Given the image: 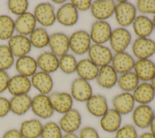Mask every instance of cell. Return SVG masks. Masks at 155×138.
<instances>
[{
	"label": "cell",
	"mask_w": 155,
	"mask_h": 138,
	"mask_svg": "<svg viewBox=\"0 0 155 138\" xmlns=\"http://www.w3.org/2000/svg\"><path fill=\"white\" fill-rule=\"evenodd\" d=\"M114 10V17L117 23L121 27H125L132 24L137 16V10L135 5L127 1H118Z\"/></svg>",
	"instance_id": "6da1fadb"
},
{
	"label": "cell",
	"mask_w": 155,
	"mask_h": 138,
	"mask_svg": "<svg viewBox=\"0 0 155 138\" xmlns=\"http://www.w3.org/2000/svg\"><path fill=\"white\" fill-rule=\"evenodd\" d=\"M91 43L89 33L84 30H76L69 36L70 49L78 55L87 53Z\"/></svg>",
	"instance_id": "7a4b0ae2"
},
{
	"label": "cell",
	"mask_w": 155,
	"mask_h": 138,
	"mask_svg": "<svg viewBox=\"0 0 155 138\" xmlns=\"http://www.w3.org/2000/svg\"><path fill=\"white\" fill-rule=\"evenodd\" d=\"M131 41V33L127 28L117 27L113 30L109 40L110 49L114 53L124 52L130 45Z\"/></svg>",
	"instance_id": "3957f363"
},
{
	"label": "cell",
	"mask_w": 155,
	"mask_h": 138,
	"mask_svg": "<svg viewBox=\"0 0 155 138\" xmlns=\"http://www.w3.org/2000/svg\"><path fill=\"white\" fill-rule=\"evenodd\" d=\"M88 59L99 67L111 64L113 52L104 44H92L87 52Z\"/></svg>",
	"instance_id": "277c9868"
},
{
	"label": "cell",
	"mask_w": 155,
	"mask_h": 138,
	"mask_svg": "<svg viewBox=\"0 0 155 138\" xmlns=\"http://www.w3.org/2000/svg\"><path fill=\"white\" fill-rule=\"evenodd\" d=\"M30 109L36 116L42 119H50L54 112L48 95L41 94L32 98Z\"/></svg>",
	"instance_id": "5b68a950"
},
{
	"label": "cell",
	"mask_w": 155,
	"mask_h": 138,
	"mask_svg": "<svg viewBox=\"0 0 155 138\" xmlns=\"http://www.w3.org/2000/svg\"><path fill=\"white\" fill-rule=\"evenodd\" d=\"M154 111L149 105H138L131 114L133 125L137 128L144 129L149 128L154 115Z\"/></svg>",
	"instance_id": "8992f818"
},
{
	"label": "cell",
	"mask_w": 155,
	"mask_h": 138,
	"mask_svg": "<svg viewBox=\"0 0 155 138\" xmlns=\"http://www.w3.org/2000/svg\"><path fill=\"white\" fill-rule=\"evenodd\" d=\"M82 116L81 112L75 108H72L59 119L58 125L62 131L66 133H76L81 126Z\"/></svg>",
	"instance_id": "52a82bcc"
},
{
	"label": "cell",
	"mask_w": 155,
	"mask_h": 138,
	"mask_svg": "<svg viewBox=\"0 0 155 138\" xmlns=\"http://www.w3.org/2000/svg\"><path fill=\"white\" fill-rule=\"evenodd\" d=\"M131 50L137 60L150 59L155 54V41L150 38H137L132 43Z\"/></svg>",
	"instance_id": "ba28073f"
},
{
	"label": "cell",
	"mask_w": 155,
	"mask_h": 138,
	"mask_svg": "<svg viewBox=\"0 0 155 138\" xmlns=\"http://www.w3.org/2000/svg\"><path fill=\"white\" fill-rule=\"evenodd\" d=\"M116 5L113 0H96L92 1L90 10L96 21H106L114 15Z\"/></svg>",
	"instance_id": "9c48e42d"
},
{
	"label": "cell",
	"mask_w": 155,
	"mask_h": 138,
	"mask_svg": "<svg viewBox=\"0 0 155 138\" xmlns=\"http://www.w3.org/2000/svg\"><path fill=\"white\" fill-rule=\"evenodd\" d=\"M113 29L107 21H96L90 29V36L94 44H104L109 41Z\"/></svg>",
	"instance_id": "30bf717a"
},
{
	"label": "cell",
	"mask_w": 155,
	"mask_h": 138,
	"mask_svg": "<svg viewBox=\"0 0 155 138\" xmlns=\"http://www.w3.org/2000/svg\"><path fill=\"white\" fill-rule=\"evenodd\" d=\"M33 15L36 22L43 27L51 26L56 21L54 7L48 2L38 4L35 8Z\"/></svg>",
	"instance_id": "8fae6325"
},
{
	"label": "cell",
	"mask_w": 155,
	"mask_h": 138,
	"mask_svg": "<svg viewBox=\"0 0 155 138\" xmlns=\"http://www.w3.org/2000/svg\"><path fill=\"white\" fill-rule=\"evenodd\" d=\"M70 94L73 99L78 102H86L93 94L90 81L79 77L72 81Z\"/></svg>",
	"instance_id": "7c38bea8"
},
{
	"label": "cell",
	"mask_w": 155,
	"mask_h": 138,
	"mask_svg": "<svg viewBox=\"0 0 155 138\" xmlns=\"http://www.w3.org/2000/svg\"><path fill=\"white\" fill-rule=\"evenodd\" d=\"M56 21L61 25L71 27L75 25L79 19V12L70 2L61 5L56 12Z\"/></svg>",
	"instance_id": "4fadbf2b"
},
{
	"label": "cell",
	"mask_w": 155,
	"mask_h": 138,
	"mask_svg": "<svg viewBox=\"0 0 155 138\" xmlns=\"http://www.w3.org/2000/svg\"><path fill=\"white\" fill-rule=\"evenodd\" d=\"M48 96L54 112L64 114L73 108L74 100L70 93L54 91Z\"/></svg>",
	"instance_id": "5bb4252c"
},
{
	"label": "cell",
	"mask_w": 155,
	"mask_h": 138,
	"mask_svg": "<svg viewBox=\"0 0 155 138\" xmlns=\"http://www.w3.org/2000/svg\"><path fill=\"white\" fill-rule=\"evenodd\" d=\"M7 46L16 58L27 55L32 47L28 37L19 34L13 35L8 40Z\"/></svg>",
	"instance_id": "9a60e30c"
},
{
	"label": "cell",
	"mask_w": 155,
	"mask_h": 138,
	"mask_svg": "<svg viewBox=\"0 0 155 138\" xmlns=\"http://www.w3.org/2000/svg\"><path fill=\"white\" fill-rule=\"evenodd\" d=\"M136 61L129 53L124 51L114 53L110 65L117 74L120 75L133 70Z\"/></svg>",
	"instance_id": "2e32d148"
},
{
	"label": "cell",
	"mask_w": 155,
	"mask_h": 138,
	"mask_svg": "<svg viewBox=\"0 0 155 138\" xmlns=\"http://www.w3.org/2000/svg\"><path fill=\"white\" fill-rule=\"evenodd\" d=\"M135 100L131 92H122L112 99L113 108L122 116L131 113L135 107Z\"/></svg>",
	"instance_id": "e0dca14e"
},
{
	"label": "cell",
	"mask_w": 155,
	"mask_h": 138,
	"mask_svg": "<svg viewBox=\"0 0 155 138\" xmlns=\"http://www.w3.org/2000/svg\"><path fill=\"white\" fill-rule=\"evenodd\" d=\"M51 52L58 58L68 53L70 50L69 36L62 32H55L50 35L48 45Z\"/></svg>",
	"instance_id": "ac0fdd59"
},
{
	"label": "cell",
	"mask_w": 155,
	"mask_h": 138,
	"mask_svg": "<svg viewBox=\"0 0 155 138\" xmlns=\"http://www.w3.org/2000/svg\"><path fill=\"white\" fill-rule=\"evenodd\" d=\"M31 86L39 93L44 95H49L53 88V80L50 74L43 71L36 72L30 78Z\"/></svg>",
	"instance_id": "d6986e66"
},
{
	"label": "cell",
	"mask_w": 155,
	"mask_h": 138,
	"mask_svg": "<svg viewBox=\"0 0 155 138\" xmlns=\"http://www.w3.org/2000/svg\"><path fill=\"white\" fill-rule=\"evenodd\" d=\"M88 112L94 117L101 118L109 109L106 97L101 94H93L85 102Z\"/></svg>",
	"instance_id": "ffe728a7"
},
{
	"label": "cell",
	"mask_w": 155,
	"mask_h": 138,
	"mask_svg": "<svg viewBox=\"0 0 155 138\" xmlns=\"http://www.w3.org/2000/svg\"><path fill=\"white\" fill-rule=\"evenodd\" d=\"M31 86V81L28 77L17 74L10 78L7 90L13 96L28 94Z\"/></svg>",
	"instance_id": "44dd1931"
},
{
	"label": "cell",
	"mask_w": 155,
	"mask_h": 138,
	"mask_svg": "<svg viewBox=\"0 0 155 138\" xmlns=\"http://www.w3.org/2000/svg\"><path fill=\"white\" fill-rule=\"evenodd\" d=\"M99 124L103 131L114 133L122 126V116L113 108H109L100 118Z\"/></svg>",
	"instance_id": "7402d4cb"
},
{
	"label": "cell",
	"mask_w": 155,
	"mask_h": 138,
	"mask_svg": "<svg viewBox=\"0 0 155 138\" xmlns=\"http://www.w3.org/2000/svg\"><path fill=\"white\" fill-rule=\"evenodd\" d=\"M133 71L142 82H150L155 75V63L150 59L137 60Z\"/></svg>",
	"instance_id": "603a6c76"
},
{
	"label": "cell",
	"mask_w": 155,
	"mask_h": 138,
	"mask_svg": "<svg viewBox=\"0 0 155 138\" xmlns=\"http://www.w3.org/2000/svg\"><path fill=\"white\" fill-rule=\"evenodd\" d=\"M138 105H149L155 98V90L150 82H141L131 92Z\"/></svg>",
	"instance_id": "cb8c5ba5"
},
{
	"label": "cell",
	"mask_w": 155,
	"mask_h": 138,
	"mask_svg": "<svg viewBox=\"0 0 155 138\" xmlns=\"http://www.w3.org/2000/svg\"><path fill=\"white\" fill-rule=\"evenodd\" d=\"M118 74L110 65L99 67L96 78L97 85L104 89H111L117 85Z\"/></svg>",
	"instance_id": "d4e9b609"
},
{
	"label": "cell",
	"mask_w": 155,
	"mask_h": 138,
	"mask_svg": "<svg viewBox=\"0 0 155 138\" xmlns=\"http://www.w3.org/2000/svg\"><path fill=\"white\" fill-rule=\"evenodd\" d=\"M36 20L33 13L27 12L18 16L15 21V29L18 34L28 36L36 29Z\"/></svg>",
	"instance_id": "484cf974"
},
{
	"label": "cell",
	"mask_w": 155,
	"mask_h": 138,
	"mask_svg": "<svg viewBox=\"0 0 155 138\" xmlns=\"http://www.w3.org/2000/svg\"><path fill=\"white\" fill-rule=\"evenodd\" d=\"M131 25L137 38H148L154 31L152 20L146 15L136 16Z\"/></svg>",
	"instance_id": "4316f807"
},
{
	"label": "cell",
	"mask_w": 155,
	"mask_h": 138,
	"mask_svg": "<svg viewBox=\"0 0 155 138\" xmlns=\"http://www.w3.org/2000/svg\"><path fill=\"white\" fill-rule=\"evenodd\" d=\"M99 67L88 58H84L78 61L76 72L79 78L87 81L96 80Z\"/></svg>",
	"instance_id": "83f0119b"
},
{
	"label": "cell",
	"mask_w": 155,
	"mask_h": 138,
	"mask_svg": "<svg viewBox=\"0 0 155 138\" xmlns=\"http://www.w3.org/2000/svg\"><path fill=\"white\" fill-rule=\"evenodd\" d=\"M38 67L48 74L56 72L59 69V58L51 52H44L36 58Z\"/></svg>",
	"instance_id": "f1b7e54d"
},
{
	"label": "cell",
	"mask_w": 155,
	"mask_h": 138,
	"mask_svg": "<svg viewBox=\"0 0 155 138\" xmlns=\"http://www.w3.org/2000/svg\"><path fill=\"white\" fill-rule=\"evenodd\" d=\"M15 67L18 74L28 78L31 77L37 72L36 60L28 55L17 58L15 61Z\"/></svg>",
	"instance_id": "f546056e"
},
{
	"label": "cell",
	"mask_w": 155,
	"mask_h": 138,
	"mask_svg": "<svg viewBox=\"0 0 155 138\" xmlns=\"http://www.w3.org/2000/svg\"><path fill=\"white\" fill-rule=\"evenodd\" d=\"M32 98L28 94L13 96L10 100V112L17 116H22L31 109Z\"/></svg>",
	"instance_id": "4dcf8cb0"
},
{
	"label": "cell",
	"mask_w": 155,
	"mask_h": 138,
	"mask_svg": "<svg viewBox=\"0 0 155 138\" xmlns=\"http://www.w3.org/2000/svg\"><path fill=\"white\" fill-rule=\"evenodd\" d=\"M43 128L40 120L31 119L23 121L19 128V132L23 138H39Z\"/></svg>",
	"instance_id": "1f68e13d"
},
{
	"label": "cell",
	"mask_w": 155,
	"mask_h": 138,
	"mask_svg": "<svg viewBox=\"0 0 155 138\" xmlns=\"http://www.w3.org/2000/svg\"><path fill=\"white\" fill-rule=\"evenodd\" d=\"M140 83V80L132 71L118 76L117 85L119 88L126 92H132Z\"/></svg>",
	"instance_id": "d6a6232c"
},
{
	"label": "cell",
	"mask_w": 155,
	"mask_h": 138,
	"mask_svg": "<svg viewBox=\"0 0 155 138\" xmlns=\"http://www.w3.org/2000/svg\"><path fill=\"white\" fill-rule=\"evenodd\" d=\"M29 40L31 46L42 49L48 45L50 35L44 27H36V29L29 35Z\"/></svg>",
	"instance_id": "836d02e7"
},
{
	"label": "cell",
	"mask_w": 155,
	"mask_h": 138,
	"mask_svg": "<svg viewBox=\"0 0 155 138\" xmlns=\"http://www.w3.org/2000/svg\"><path fill=\"white\" fill-rule=\"evenodd\" d=\"M15 30V21L8 15H0V40H8Z\"/></svg>",
	"instance_id": "e575fe53"
},
{
	"label": "cell",
	"mask_w": 155,
	"mask_h": 138,
	"mask_svg": "<svg viewBox=\"0 0 155 138\" xmlns=\"http://www.w3.org/2000/svg\"><path fill=\"white\" fill-rule=\"evenodd\" d=\"M78 61L71 53H67L59 58V68L66 74L76 72Z\"/></svg>",
	"instance_id": "d590c367"
},
{
	"label": "cell",
	"mask_w": 155,
	"mask_h": 138,
	"mask_svg": "<svg viewBox=\"0 0 155 138\" xmlns=\"http://www.w3.org/2000/svg\"><path fill=\"white\" fill-rule=\"evenodd\" d=\"M15 63V57L7 45H0V70L10 69Z\"/></svg>",
	"instance_id": "8d00e7d4"
},
{
	"label": "cell",
	"mask_w": 155,
	"mask_h": 138,
	"mask_svg": "<svg viewBox=\"0 0 155 138\" xmlns=\"http://www.w3.org/2000/svg\"><path fill=\"white\" fill-rule=\"evenodd\" d=\"M62 133L58 123L49 121L43 125L39 138H62Z\"/></svg>",
	"instance_id": "74e56055"
},
{
	"label": "cell",
	"mask_w": 155,
	"mask_h": 138,
	"mask_svg": "<svg viewBox=\"0 0 155 138\" xmlns=\"http://www.w3.org/2000/svg\"><path fill=\"white\" fill-rule=\"evenodd\" d=\"M28 5L29 3L26 0H10L7 2L9 11L18 16L27 12Z\"/></svg>",
	"instance_id": "f35d334b"
},
{
	"label": "cell",
	"mask_w": 155,
	"mask_h": 138,
	"mask_svg": "<svg viewBox=\"0 0 155 138\" xmlns=\"http://www.w3.org/2000/svg\"><path fill=\"white\" fill-rule=\"evenodd\" d=\"M114 138H137L136 128L131 124L122 125L115 133Z\"/></svg>",
	"instance_id": "ab89813d"
},
{
	"label": "cell",
	"mask_w": 155,
	"mask_h": 138,
	"mask_svg": "<svg viewBox=\"0 0 155 138\" xmlns=\"http://www.w3.org/2000/svg\"><path fill=\"white\" fill-rule=\"evenodd\" d=\"M135 6L137 12L141 15L155 14V0H139Z\"/></svg>",
	"instance_id": "60d3db41"
},
{
	"label": "cell",
	"mask_w": 155,
	"mask_h": 138,
	"mask_svg": "<svg viewBox=\"0 0 155 138\" xmlns=\"http://www.w3.org/2000/svg\"><path fill=\"white\" fill-rule=\"evenodd\" d=\"M79 138H100L97 129L91 126H85L79 129Z\"/></svg>",
	"instance_id": "b9f144b4"
},
{
	"label": "cell",
	"mask_w": 155,
	"mask_h": 138,
	"mask_svg": "<svg viewBox=\"0 0 155 138\" xmlns=\"http://www.w3.org/2000/svg\"><path fill=\"white\" fill-rule=\"evenodd\" d=\"M70 2L78 12H85L90 9L92 1L91 0H71Z\"/></svg>",
	"instance_id": "7bdbcfd3"
},
{
	"label": "cell",
	"mask_w": 155,
	"mask_h": 138,
	"mask_svg": "<svg viewBox=\"0 0 155 138\" xmlns=\"http://www.w3.org/2000/svg\"><path fill=\"white\" fill-rule=\"evenodd\" d=\"M10 112L9 100L6 97L0 96V118L5 117Z\"/></svg>",
	"instance_id": "ee69618b"
},
{
	"label": "cell",
	"mask_w": 155,
	"mask_h": 138,
	"mask_svg": "<svg viewBox=\"0 0 155 138\" xmlns=\"http://www.w3.org/2000/svg\"><path fill=\"white\" fill-rule=\"evenodd\" d=\"M10 78L7 71L0 70V94L7 90Z\"/></svg>",
	"instance_id": "f6af8a7d"
},
{
	"label": "cell",
	"mask_w": 155,
	"mask_h": 138,
	"mask_svg": "<svg viewBox=\"0 0 155 138\" xmlns=\"http://www.w3.org/2000/svg\"><path fill=\"white\" fill-rule=\"evenodd\" d=\"M1 138H23L19 129H10L5 131Z\"/></svg>",
	"instance_id": "bcb514c9"
},
{
	"label": "cell",
	"mask_w": 155,
	"mask_h": 138,
	"mask_svg": "<svg viewBox=\"0 0 155 138\" xmlns=\"http://www.w3.org/2000/svg\"><path fill=\"white\" fill-rule=\"evenodd\" d=\"M150 132L154 136H155V113L151 120L150 125L149 126Z\"/></svg>",
	"instance_id": "7dc6e473"
},
{
	"label": "cell",
	"mask_w": 155,
	"mask_h": 138,
	"mask_svg": "<svg viewBox=\"0 0 155 138\" xmlns=\"http://www.w3.org/2000/svg\"><path fill=\"white\" fill-rule=\"evenodd\" d=\"M137 138H155V136H154L151 133L149 132H144L142 134L138 135Z\"/></svg>",
	"instance_id": "c3c4849f"
},
{
	"label": "cell",
	"mask_w": 155,
	"mask_h": 138,
	"mask_svg": "<svg viewBox=\"0 0 155 138\" xmlns=\"http://www.w3.org/2000/svg\"><path fill=\"white\" fill-rule=\"evenodd\" d=\"M62 138H79V137L76 133H66L63 134Z\"/></svg>",
	"instance_id": "681fc988"
},
{
	"label": "cell",
	"mask_w": 155,
	"mask_h": 138,
	"mask_svg": "<svg viewBox=\"0 0 155 138\" xmlns=\"http://www.w3.org/2000/svg\"><path fill=\"white\" fill-rule=\"evenodd\" d=\"M52 2L54 4H56L62 5V4H64V3L66 2V1L65 0H53Z\"/></svg>",
	"instance_id": "f907efd6"
},
{
	"label": "cell",
	"mask_w": 155,
	"mask_h": 138,
	"mask_svg": "<svg viewBox=\"0 0 155 138\" xmlns=\"http://www.w3.org/2000/svg\"><path fill=\"white\" fill-rule=\"evenodd\" d=\"M150 83H151V85H152L153 88L155 90V75H154V77L152 78V80L150 81Z\"/></svg>",
	"instance_id": "816d5d0a"
},
{
	"label": "cell",
	"mask_w": 155,
	"mask_h": 138,
	"mask_svg": "<svg viewBox=\"0 0 155 138\" xmlns=\"http://www.w3.org/2000/svg\"><path fill=\"white\" fill-rule=\"evenodd\" d=\"M152 20V22H153V29L155 31V14L153 15V19H151Z\"/></svg>",
	"instance_id": "f5cc1de1"
}]
</instances>
